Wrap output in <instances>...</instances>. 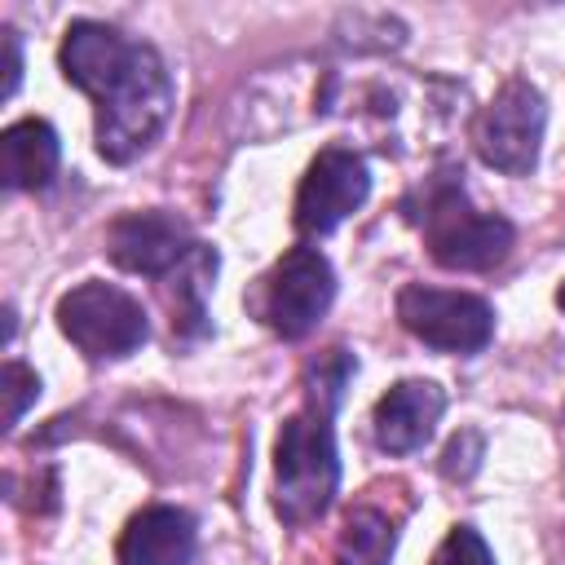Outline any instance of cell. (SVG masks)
I'll return each instance as SVG.
<instances>
[{
  "label": "cell",
  "mask_w": 565,
  "mask_h": 565,
  "mask_svg": "<svg viewBox=\"0 0 565 565\" xmlns=\"http://www.w3.org/2000/svg\"><path fill=\"white\" fill-rule=\"evenodd\" d=\"M477 455H481V437H477V433H459V437L446 446V455H441V472L463 481V477H472Z\"/></svg>",
  "instance_id": "ac0fdd59"
},
{
  "label": "cell",
  "mask_w": 565,
  "mask_h": 565,
  "mask_svg": "<svg viewBox=\"0 0 565 565\" xmlns=\"http://www.w3.org/2000/svg\"><path fill=\"white\" fill-rule=\"evenodd\" d=\"M397 318L402 327L441 353H477L494 335V313L472 291H446L411 282L397 291Z\"/></svg>",
  "instance_id": "8992f818"
},
{
  "label": "cell",
  "mask_w": 565,
  "mask_h": 565,
  "mask_svg": "<svg viewBox=\"0 0 565 565\" xmlns=\"http://www.w3.org/2000/svg\"><path fill=\"white\" fill-rule=\"evenodd\" d=\"M57 331L88 358H128L150 335V322L128 291L110 282H79L57 300Z\"/></svg>",
  "instance_id": "5b68a950"
},
{
  "label": "cell",
  "mask_w": 565,
  "mask_h": 565,
  "mask_svg": "<svg viewBox=\"0 0 565 565\" xmlns=\"http://www.w3.org/2000/svg\"><path fill=\"white\" fill-rule=\"evenodd\" d=\"M366 194H371V172H366L362 154H353L344 146H327V150H318V159L300 177L291 221H296L300 234L322 238L344 216H353L366 203Z\"/></svg>",
  "instance_id": "ba28073f"
},
{
  "label": "cell",
  "mask_w": 565,
  "mask_h": 565,
  "mask_svg": "<svg viewBox=\"0 0 565 565\" xmlns=\"http://www.w3.org/2000/svg\"><path fill=\"white\" fill-rule=\"evenodd\" d=\"M0 388H4V428H18L26 406L40 397V375L26 366V362H4V375H0Z\"/></svg>",
  "instance_id": "2e32d148"
},
{
  "label": "cell",
  "mask_w": 565,
  "mask_h": 565,
  "mask_svg": "<svg viewBox=\"0 0 565 565\" xmlns=\"http://www.w3.org/2000/svg\"><path fill=\"white\" fill-rule=\"evenodd\" d=\"M543 124H547V106L543 93L530 79H508L477 115L472 124V146L481 154L486 168L508 172V177H525L539 163V146H543Z\"/></svg>",
  "instance_id": "277c9868"
},
{
  "label": "cell",
  "mask_w": 565,
  "mask_h": 565,
  "mask_svg": "<svg viewBox=\"0 0 565 565\" xmlns=\"http://www.w3.org/2000/svg\"><path fill=\"white\" fill-rule=\"evenodd\" d=\"M62 159L57 132L44 119H18L0 132V177L9 190H40L53 181Z\"/></svg>",
  "instance_id": "7c38bea8"
},
{
  "label": "cell",
  "mask_w": 565,
  "mask_h": 565,
  "mask_svg": "<svg viewBox=\"0 0 565 565\" xmlns=\"http://www.w3.org/2000/svg\"><path fill=\"white\" fill-rule=\"evenodd\" d=\"M0 35H4V88H0V97H13L18 93V75H22V49H18V31L13 26H4Z\"/></svg>",
  "instance_id": "d6986e66"
},
{
  "label": "cell",
  "mask_w": 565,
  "mask_h": 565,
  "mask_svg": "<svg viewBox=\"0 0 565 565\" xmlns=\"http://www.w3.org/2000/svg\"><path fill=\"white\" fill-rule=\"evenodd\" d=\"M446 411V393L433 380H402L375 402V441L388 455H411L433 437V424Z\"/></svg>",
  "instance_id": "30bf717a"
},
{
  "label": "cell",
  "mask_w": 565,
  "mask_h": 565,
  "mask_svg": "<svg viewBox=\"0 0 565 565\" xmlns=\"http://www.w3.org/2000/svg\"><path fill=\"white\" fill-rule=\"evenodd\" d=\"M340 490V455L331 419L318 411L287 415L274 441V512L287 525L318 521Z\"/></svg>",
  "instance_id": "7a4b0ae2"
},
{
  "label": "cell",
  "mask_w": 565,
  "mask_h": 565,
  "mask_svg": "<svg viewBox=\"0 0 565 565\" xmlns=\"http://www.w3.org/2000/svg\"><path fill=\"white\" fill-rule=\"evenodd\" d=\"M424 243L437 265L481 274L508 260L512 252V225L494 212H477L455 177H441L424 190Z\"/></svg>",
  "instance_id": "3957f363"
},
{
  "label": "cell",
  "mask_w": 565,
  "mask_h": 565,
  "mask_svg": "<svg viewBox=\"0 0 565 565\" xmlns=\"http://www.w3.org/2000/svg\"><path fill=\"white\" fill-rule=\"evenodd\" d=\"M556 305H561V309H565V282H561V287H556Z\"/></svg>",
  "instance_id": "ffe728a7"
},
{
  "label": "cell",
  "mask_w": 565,
  "mask_h": 565,
  "mask_svg": "<svg viewBox=\"0 0 565 565\" xmlns=\"http://www.w3.org/2000/svg\"><path fill=\"white\" fill-rule=\"evenodd\" d=\"M57 62L62 75L97 106L93 137L102 159L132 163L159 141L172 115V75L154 44L128 40L110 22L79 18L66 26Z\"/></svg>",
  "instance_id": "6da1fadb"
},
{
  "label": "cell",
  "mask_w": 565,
  "mask_h": 565,
  "mask_svg": "<svg viewBox=\"0 0 565 565\" xmlns=\"http://www.w3.org/2000/svg\"><path fill=\"white\" fill-rule=\"evenodd\" d=\"M428 565H494V552L486 547V539L472 530V525H455L441 547L433 552Z\"/></svg>",
  "instance_id": "e0dca14e"
},
{
  "label": "cell",
  "mask_w": 565,
  "mask_h": 565,
  "mask_svg": "<svg viewBox=\"0 0 565 565\" xmlns=\"http://www.w3.org/2000/svg\"><path fill=\"white\" fill-rule=\"evenodd\" d=\"M335 300V274H331V260L318 252V247H291L282 252V260L274 265V274L265 278V322L269 331H278L282 340H300L309 335L322 313L331 309Z\"/></svg>",
  "instance_id": "52a82bcc"
},
{
  "label": "cell",
  "mask_w": 565,
  "mask_h": 565,
  "mask_svg": "<svg viewBox=\"0 0 565 565\" xmlns=\"http://www.w3.org/2000/svg\"><path fill=\"white\" fill-rule=\"evenodd\" d=\"M353 371H358V362H353V353L349 349H327V353H318L309 366H305V397H309V411H318V415H335V406H340V397H344V388H349V380H353Z\"/></svg>",
  "instance_id": "9a60e30c"
},
{
  "label": "cell",
  "mask_w": 565,
  "mask_h": 565,
  "mask_svg": "<svg viewBox=\"0 0 565 565\" xmlns=\"http://www.w3.org/2000/svg\"><path fill=\"white\" fill-rule=\"evenodd\" d=\"M181 269V287H177V300H172V331H185V335H199L207 322L203 313V291H207V278L216 274V252H207L203 243L177 265Z\"/></svg>",
  "instance_id": "5bb4252c"
},
{
  "label": "cell",
  "mask_w": 565,
  "mask_h": 565,
  "mask_svg": "<svg viewBox=\"0 0 565 565\" xmlns=\"http://www.w3.org/2000/svg\"><path fill=\"white\" fill-rule=\"evenodd\" d=\"M397 530L380 508H353L335 539V565H388Z\"/></svg>",
  "instance_id": "4fadbf2b"
},
{
  "label": "cell",
  "mask_w": 565,
  "mask_h": 565,
  "mask_svg": "<svg viewBox=\"0 0 565 565\" xmlns=\"http://www.w3.org/2000/svg\"><path fill=\"white\" fill-rule=\"evenodd\" d=\"M199 243L190 238L185 221L172 212H124L110 230H106V252L119 269L128 274H146V278H163L172 274Z\"/></svg>",
  "instance_id": "9c48e42d"
},
{
  "label": "cell",
  "mask_w": 565,
  "mask_h": 565,
  "mask_svg": "<svg viewBox=\"0 0 565 565\" xmlns=\"http://www.w3.org/2000/svg\"><path fill=\"white\" fill-rule=\"evenodd\" d=\"M119 565H190L194 556V516L168 503L141 508L119 534Z\"/></svg>",
  "instance_id": "8fae6325"
}]
</instances>
